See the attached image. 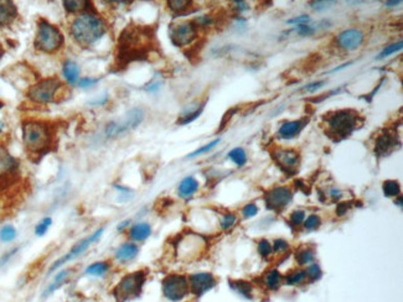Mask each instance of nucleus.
I'll return each mask as SVG.
<instances>
[{
    "mask_svg": "<svg viewBox=\"0 0 403 302\" xmlns=\"http://www.w3.org/2000/svg\"><path fill=\"white\" fill-rule=\"evenodd\" d=\"M107 25L104 19L96 13L93 5L88 4L86 10L77 14L70 26V34L81 48H89L106 35Z\"/></svg>",
    "mask_w": 403,
    "mask_h": 302,
    "instance_id": "nucleus-1",
    "label": "nucleus"
},
{
    "mask_svg": "<svg viewBox=\"0 0 403 302\" xmlns=\"http://www.w3.org/2000/svg\"><path fill=\"white\" fill-rule=\"evenodd\" d=\"M151 39H153V32H150V29L142 26L125 28L118 39V52H117L118 63H129L147 56L150 51Z\"/></svg>",
    "mask_w": 403,
    "mask_h": 302,
    "instance_id": "nucleus-2",
    "label": "nucleus"
},
{
    "mask_svg": "<svg viewBox=\"0 0 403 302\" xmlns=\"http://www.w3.org/2000/svg\"><path fill=\"white\" fill-rule=\"evenodd\" d=\"M23 142L31 155H45L54 144V131L48 123L26 120L23 123Z\"/></svg>",
    "mask_w": 403,
    "mask_h": 302,
    "instance_id": "nucleus-3",
    "label": "nucleus"
},
{
    "mask_svg": "<svg viewBox=\"0 0 403 302\" xmlns=\"http://www.w3.org/2000/svg\"><path fill=\"white\" fill-rule=\"evenodd\" d=\"M63 43H65V37L60 29L49 22L48 20H40L34 40L35 49L43 54H55L62 48Z\"/></svg>",
    "mask_w": 403,
    "mask_h": 302,
    "instance_id": "nucleus-4",
    "label": "nucleus"
},
{
    "mask_svg": "<svg viewBox=\"0 0 403 302\" xmlns=\"http://www.w3.org/2000/svg\"><path fill=\"white\" fill-rule=\"evenodd\" d=\"M147 281V272L140 270L124 275L112 290L116 302H128L142 294L143 286Z\"/></svg>",
    "mask_w": 403,
    "mask_h": 302,
    "instance_id": "nucleus-5",
    "label": "nucleus"
},
{
    "mask_svg": "<svg viewBox=\"0 0 403 302\" xmlns=\"http://www.w3.org/2000/svg\"><path fill=\"white\" fill-rule=\"evenodd\" d=\"M326 125L330 135H334L337 139H344L357 127V113L350 109L335 111L326 117Z\"/></svg>",
    "mask_w": 403,
    "mask_h": 302,
    "instance_id": "nucleus-6",
    "label": "nucleus"
},
{
    "mask_svg": "<svg viewBox=\"0 0 403 302\" xmlns=\"http://www.w3.org/2000/svg\"><path fill=\"white\" fill-rule=\"evenodd\" d=\"M62 82L57 77L43 78L28 90V98L37 104H49L55 102L58 90L62 88Z\"/></svg>",
    "mask_w": 403,
    "mask_h": 302,
    "instance_id": "nucleus-7",
    "label": "nucleus"
},
{
    "mask_svg": "<svg viewBox=\"0 0 403 302\" xmlns=\"http://www.w3.org/2000/svg\"><path fill=\"white\" fill-rule=\"evenodd\" d=\"M144 117L145 111L143 108H133L124 117H122L121 119L108 123L106 128H104V133H106L107 137H117L123 135V134H127L128 131L139 127L140 123L144 120Z\"/></svg>",
    "mask_w": 403,
    "mask_h": 302,
    "instance_id": "nucleus-8",
    "label": "nucleus"
},
{
    "mask_svg": "<svg viewBox=\"0 0 403 302\" xmlns=\"http://www.w3.org/2000/svg\"><path fill=\"white\" fill-rule=\"evenodd\" d=\"M103 231H104V228H98L97 230H95L93 233H91L87 238L81 239L80 242L76 243L74 247L70 249V250L67 251V253L63 255L62 258L57 259L56 262L50 266V269H49L50 274H51V272H54L55 270H57V269H60L61 266L65 265L66 263L71 262V260L77 259L78 257H81V255H82L83 253H86V251L89 249L91 245L95 244L96 242H98L99 238L102 237V234H103Z\"/></svg>",
    "mask_w": 403,
    "mask_h": 302,
    "instance_id": "nucleus-9",
    "label": "nucleus"
},
{
    "mask_svg": "<svg viewBox=\"0 0 403 302\" xmlns=\"http://www.w3.org/2000/svg\"><path fill=\"white\" fill-rule=\"evenodd\" d=\"M163 294L169 301L179 302L190 292L188 277L180 274H169L163 280Z\"/></svg>",
    "mask_w": 403,
    "mask_h": 302,
    "instance_id": "nucleus-10",
    "label": "nucleus"
},
{
    "mask_svg": "<svg viewBox=\"0 0 403 302\" xmlns=\"http://www.w3.org/2000/svg\"><path fill=\"white\" fill-rule=\"evenodd\" d=\"M197 26L195 21H184L170 26L169 36L173 45L177 48H185L191 45L197 37Z\"/></svg>",
    "mask_w": 403,
    "mask_h": 302,
    "instance_id": "nucleus-11",
    "label": "nucleus"
},
{
    "mask_svg": "<svg viewBox=\"0 0 403 302\" xmlns=\"http://www.w3.org/2000/svg\"><path fill=\"white\" fill-rule=\"evenodd\" d=\"M205 243L206 242L203 237L197 236V234H189V236L184 237L177 244V253L186 260L194 259L204 250Z\"/></svg>",
    "mask_w": 403,
    "mask_h": 302,
    "instance_id": "nucleus-12",
    "label": "nucleus"
},
{
    "mask_svg": "<svg viewBox=\"0 0 403 302\" xmlns=\"http://www.w3.org/2000/svg\"><path fill=\"white\" fill-rule=\"evenodd\" d=\"M189 290L195 296H203L216 286V278L211 272H195L188 277Z\"/></svg>",
    "mask_w": 403,
    "mask_h": 302,
    "instance_id": "nucleus-13",
    "label": "nucleus"
},
{
    "mask_svg": "<svg viewBox=\"0 0 403 302\" xmlns=\"http://www.w3.org/2000/svg\"><path fill=\"white\" fill-rule=\"evenodd\" d=\"M293 193L288 187H276L265 195V204L270 210L280 211L290 203Z\"/></svg>",
    "mask_w": 403,
    "mask_h": 302,
    "instance_id": "nucleus-14",
    "label": "nucleus"
},
{
    "mask_svg": "<svg viewBox=\"0 0 403 302\" xmlns=\"http://www.w3.org/2000/svg\"><path fill=\"white\" fill-rule=\"evenodd\" d=\"M364 32L357 29H349L338 35L337 45L345 51H354L359 49L364 42Z\"/></svg>",
    "mask_w": 403,
    "mask_h": 302,
    "instance_id": "nucleus-15",
    "label": "nucleus"
},
{
    "mask_svg": "<svg viewBox=\"0 0 403 302\" xmlns=\"http://www.w3.org/2000/svg\"><path fill=\"white\" fill-rule=\"evenodd\" d=\"M273 156L276 157L277 164L280 169L284 170L288 174H296L297 167L299 166V155L293 150H278L274 152Z\"/></svg>",
    "mask_w": 403,
    "mask_h": 302,
    "instance_id": "nucleus-16",
    "label": "nucleus"
},
{
    "mask_svg": "<svg viewBox=\"0 0 403 302\" xmlns=\"http://www.w3.org/2000/svg\"><path fill=\"white\" fill-rule=\"evenodd\" d=\"M17 169V161L3 144H0V178L15 174Z\"/></svg>",
    "mask_w": 403,
    "mask_h": 302,
    "instance_id": "nucleus-17",
    "label": "nucleus"
},
{
    "mask_svg": "<svg viewBox=\"0 0 403 302\" xmlns=\"http://www.w3.org/2000/svg\"><path fill=\"white\" fill-rule=\"evenodd\" d=\"M139 253V247L136 243L127 242L119 245L115 253V259L119 263H128L136 259Z\"/></svg>",
    "mask_w": 403,
    "mask_h": 302,
    "instance_id": "nucleus-18",
    "label": "nucleus"
},
{
    "mask_svg": "<svg viewBox=\"0 0 403 302\" xmlns=\"http://www.w3.org/2000/svg\"><path fill=\"white\" fill-rule=\"evenodd\" d=\"M306 122H308L306 119H300L283 123L278 131L279 137H282V139H292V137L298 135L302 131V129L305 127Z\"/></svg>",
    "mask_w": 403,
    "mask_h": 302,
    "instance_id": "nucleus-19",
    "label": "nucleus"
},
{
    "mask_svg": "<svg viewBox=\"0 0 403 302\" xmlns=\"http://www.w3.org/2000/svg\"><path fill=\"white\" fill-rule=\"evenodd\" d=\"M398 140L393 134L385 133L381 134L376 140V155H387L396 148Z\"/></svg>",
    "mask_w": 403,
    "mask_h": 302,
    "instance_id": "nucleus-20",
    "label": "nucleus"
},
{
    "mask_svg": "<svg viewBox=\"0 0 403 302\" xmlns=\"http://www.w3.org/2000/svg\"><path fill=\"white\" fill-rule=\"evenodd\" d=\"M71 274H72V269H63V270L58 271L54 276V280L49 284V286L46 287L45 291H43L42 294L43 297H48V296L52 295L54 292H56L60 287L65 285L67 281H69V277L71 276Z\"/></svg>",
    "mask_w": 403,
    "mask_h": 302,
    "instance_id": "nucleus-21",
    "label": "nucleus"
},
{
    "mask_svg": "<svg viewBox=\"0 0 403 302\" xmlns=\"http://www.w3.org/2000/svg\"><path fill=\"white\" fill-rule=\"evenodd\" d=\"M16 16L17 9L13 2H0V28L10 25Z\"/></svg>",
    "mask_w": 403,
    "mask_h": 302,
    "instance_id": "nucleus-22",
    "label": "nucleus"
},
{
    "mask_svg": "<svg viewBox=\"0 0 403 302\" xmlns=\"http://www.w3.org/2000/svg\"><path fill=\"white\" fill-rule=\"evenodd\" d=\"M198 187H200V183H198L196 178L192 177V176H188V177L181 180L179 187H177V193H179L181 198L188 199L197 192Z\"/></svg>",
    "mask_w": 403,
    "mask_h": 302,
    "instance_id": "nucleus-23",
    "label": "nucleus"
},
{
    "mask_svg": "<svg viewBox=\"0 0 403 302\" xmlns=\"http://www.w3.org/2000/svg\"><path fill=\"white\" fill-rule=\"evenodd\" d=\"M129 238L133 240L134 243L138 242H144L147 240L151 234V227L149 223L145 222H140L137 223V224L132 225V228L129 229Z\"/></svg>",
    "mask_w": 403,
    "mask_h": 302,
    "instance_id": "nucleus-24",
    "label": "nucleus"
},
{
    "mask_svg": "<svg viewBox=\"0 0 403 302\" xmlns=\"http://www.w3.org/2000/svg\"><path fill=\"white\" fill-rule=\"evenodd\" d=\"M62 75L70 84H77L80 81V67L72 60H66L62 64Z\"/></svg>",
    "mask_w": 403,
    "mask_h": 302,
    "instance_id": "nucleus-25",
    "label": "nucleus"
},
{
    "mask_svg": "<svg viewBox=\"0 0 403 302\" xmlns=\"http://www.w3.org/2000/svg\"><path fill=\"white\" fill-rule=\"evenodd\" d=\"M110 270V264L108 262H95L89 264L84 270V274L87 276L92 277H103L109 272Z\"/></svg>",
    "mask_w": 403,
    "mask_h": 302,
    "instance_id": "nucleus-26",
    "label": "nucleus"
},
{
    "mask_svg": "<svg viewBox=\"0 0 403 302\" xmlns=\"http://www.w3.org/2000/svg\"><path fill=\"white\" fill-rule=\"evenodd\" d=\"M204 108H205V103H200L198 105H195L194 108H190V109L181 113L180 118L177 119V124L186 125L189 124V123L194 122V120L197 119L198 117H200V114L203 113Z\"/></svg>",
    "mask_w": 403,
    "mask_h": 302,
    "instance_id": "nucleus-27",
    "label": "nucleus"
},
{
    "mask_svg": "<svg viewBox=\"0 0 403 302\" xmlns=\"http://www.w3.org/2000/svg\"><path fill=\"white\" fill-rule=\"evenodd\" d=\"M89 2L87 0H66L63 2V8L70 14H80L86 10Z\"/></svg>",
    "mask_w": 403,
    "mask_h": 302,
    "instance_id": "nucleus-28",
    "label": "nucleus"
},
{
    "mask_svg": "<svg viewBox=\"0 0 403 302\" xmlns=\"http://www.w3.org/2000/svg\"><path fill=\"white\" fill-rule=\"evenodd\" d=\"M17 230L13 224H4L0 228V242L11 243L16 239Z\"/></svg>",
    "mask_w": 403,
    "mask_h": 302,
    "instance_id": "nucleus-29",
    "label": "nucleus"
},
{
    "mask_svg": "<svg viewBox=\"0 0 403 302\" xmlns=\"http://www.w3.org/2000/svg\"><path fill=\"white\" fill-rule=\"evenodd\" d=\"M168 7L174 14L179 15V14H183L184 11L192 7V2H190V0H170V2H168Z\"/></svg>",
    "mask_w": 403,
    "mask_h": 302,
    "instance_id": "nucleus-30",
    "label": "nucleus"
},
{
    "mask_svg": "<svg viewBox=\"0 0 403 302\" xmlns=\"http://www.w3.org/2000/svg\"><path fill=\"white\" fill-rule=\"evenodd\" d=\"M297 262L300 265H308L314 262V251L310 248H302L297 251Z\"/></svg>",
    "mask_w": 403,
    "mask_h": 302,
    "instance_id": "nucleus-31",
    "label": "nucleus"
},
{
    "mask_svg": "<svg viewBox=\"0 0 403 302\" xmlns=\"http://www.w3.org/2000/svg\"><path fill=\"white\" fill-rule=\"evenodd\" d=\"M227 156H229L237 166H243L244 164L247 162V154L242 148L232 149V150L229 152Z\"/></svg>",
    "mask_w": 403,
    "mask_h": 302,
    "instance_id": "nucleus-32",
    "label": "nucleus"
},
{
    "mask_svg": "<svg viewBox=\"0 0 403 302\" xmlns=\"http://www.w3.org/2000/svg\"><path fill=\"white\" fill-rule=\"evenodd\" d=\"M51 225H52V218H51V217H43L41 221H40L36 225H35V228H34L35 236L43 237L46 233H48Z\"/></svg>",
    "mask_w": 403,
    "mask_h": 302,
    "instance_id": "nucleus-33",
    "label": "nucleus"
},
{
    "mask_svg": "<svg viewBox=\"0 0 403 302\" xmlns=\"http://www.w3.org/2000/svg\"><path fill=\"white\" fill-rule=\"evenodd\" d=\"M280 281H282V276H280L278 270L270 271L267 275H265V278H264L265 285H267L268 289H272V290L277 289V287L280 285Z\"/></svg>",
    "mask_w": 403,
    "mask_h": 302,
    "instance_id": "nucleus-34",
    "label": "nucleus"
},
{
    "mask_svg": "<svg viewBox=\"0 0 403 302\" xmlns=\"http://www.w3.org/2000/svg\"><path fill=\"white\" fill-rule=\"evenodd\" d=\"M231 286H232V289H235L238 294L243 295L244 297L251 298L252 289H251V285L246 283V281H233V283H231Z\"/></svg>",
    "mask_w": 403,
    "mask_h": 302,
    "instance_id": "nucleus-35",
    "label": "nucleus"
},
{
    "mask_svg": "<svg viewBox=\"0 0 403 302\" xmlns=\"http://www.w3.org/2000/svg\"><path fill=\"white\" fill-rule=\"evenodd\" d=\"M403 48L402 45V41H398V42H395V43H391V45H388L387 48H385L382 50L381 52H379V55L377 56V60H384V58L388 57V56H391L392 54H396V52L401 51Z\"/></svg>",
    "mask_w": 403,
    "mask_h": 302,
    "instance_id": "nucleus-36",
    "label": "nucleus"
},
{
    "mask_svg": "<svg viewBox=\"0 0 403 302\" xmlns=\"http://www.w3.org/2000/svg\"><path fill=\"white\" fill-rule=\"evenodd\" d=\"M382 189H384L385 195L388 196V197H393V196L399 195V184H398V182H397V181H393V180L385 181Z\"/></svg>",
    "mask_w": 403,
    "mask_h": 302,
    "instance_id": "nucleus-37",
    "label": "nucleus"
},
{
    "mask_svg": "<svg viewBox=\"0 0 403 302\" xmlns=\"http://www.w3.org/2000/svg\"><path fill=\"white\" fill-rule=\"evenodd\" d=\"M305 277H306L305 271L297 270L288 275L287 278H285V283H287L288 285H299V284H302L303 281L305 280Z\"/></svg>",
    "mask_w": 403,
    "mask_h": 302,
    "instance_id": "nucleus-38",
    "label": "nucleus"
},
{
    "mask_svg": "<svg viewBox=\"0 0 403 302\" xmlns=\"http://www.w3.org/2000/svg\"><path fill=\"white\" fill-rule=\"evenodd\" d=\"M218 143H220V139H215L214 142L206 144V145H204V146H201V148H198L197 150L192 151L191 154L188 155V157H189V159H191V157H196V156H198V155L206 154V152H209L210 150H212V149H214Z\"/></svg>",
    "mask_w": 403,
    "mask_h": 302,
    "instance_id": "nucleus-39",
    "label": "nucleus"
},
{
    "mask_svg": "<svg viewBox=\"0 0 403 302\" xmlns=\"http://www.w3.org/2000/svg\"><path fill=\"white\" fill-rule=\"evenodd\" d=\"M236 221H237V217H236V215H233V213H226V215H223L222 218H221L220 227L222 228L223 230H227L235 225Z\"/></svg>",
    "mask_w": 403,
    "mask_h": 302,
    "instance_id": "nucleus-40",
    "label": "nucleus"
},
{
    "mask_svg": "<svg viewBox=\"0 0 403 302\" xmlns=\"http://www.w3.org/2000/svg\"><path fill=\"white\" fill-rule=\"evenodd\" d=\"M320 224H321L320 217H318L317 215H311L305 219L304 227L305 229L308 230H315L320 227Z\"/></svg>",
    "mask_w": 403,
    "mask_h": 302,
    "instance_id": "nucleus-41",
    "label": "nucleus"
},
{
    "mask_svg": "<svg viewBox=\"0 0 403 302\" xmlns=\"http://www.w3.org/2000/svg\"><path fill=\"white\" fill-rule=\"evenodd\" d=\"M305 274H306V276H308L309 278H310V280H313V281L318 280V278H320L321 275H323V274H321L320 266L318 265V264H311V265L308 268V270L305 271Z\"/></svg>",
    "mask_w": 403,
    "mask_h": 302,
    "instance_id": "nucleus-42",
    "label": "nucleus"
},
{
    "mask_svg": "<svg viewBox=\"0 0 403 302\" xmlns=\"http://www.w3.org/2000/svg\"><path fill=\"white\" fill-rule=\"evenodd\" d=\"M258 251H259V254H261L263 258L270 257V255L272 254V245H271V243L268 242L267 239L259 240V243H258Z\"/></svg>",
    "mask_w": 403,
    "mask_h": 302,
    "instance_id": "nucleus-43",
    "label": "nucleus"
},
{
    "mask_svg": "<svg viewBox=\"0 0 403 302\" xmlns=\"http://www.w3.org/2000/svg\"><path fill=\"white\" fill-rule=\"evenodd\" d=\"M257 213H258V207H257L255 203H248L247 206H244L243 210H242V215H243L244 218L255 217Z\"/></svg>",
    "mask_w": 403,
    "mask_h": 302,
    "instance_id": "nucleus-44",
    "label": "nucleus"
},
{
    "mask_svg": "<svg viewBox=\"0 0 403 302\" xmlns=\"http://www.w3.org/2000/svg\"><path fill=\"white\" fill-rule=\"evenodd\" d=\"M305 219V213L303 211H296L290 215V223L293 225H300Z\"/></svg>",
    "mask_w": 403,
    "mask_h": 302,
    "instance_id": "nucleus-45",
    "label": "nucleus"
},
{
    "mask_svg": "<svg viewBox=\"0 0 403 302\" xmlns=\"http://www.w3.org/2000/svg\"><path fill=\"white\" fill-rule=\"evenodd\" d=\"M289 248V244L287 240L284 239H276L274 240V244H273V250L276 251V253H283V251H285L287 249Z\"/></svg>",
    "mask_w": 403,
    "mask_h": 302,
    "instance_id": "nucleus-46",
    "label": "nucleus"
},
{
    "mask_svg": "<svg viewBox=\"0 0 403 302\" xmlns=\"http://www.w3.org/2000/svg\"><path fill=\"white\" fill-rule=\"evenodd\" d=\"M297 31L303 36H310L315 32V29L308 24H299L297 25Z\"/></svg>",
    "mask_w": 403,
    "mask_h": 302,
    "instance_id": "nucleus-47",
    "label": "nucleus"
},
{
    "mask_svg": "<svg viewBox=\"0 0 403 302\" xmlns=\"http://www.w3.org/2000/svg\"><path fill=\"white\" fill-rule=\"evenodd\" d=\"M17 250H19V248L16 247V248L11 249V250H9L8 253L3 254L2 258H0V266H4L5 264H8L9 262H10V259L17 253Z\"/></svg>",
    "mask_w": 403,
    "mask_h": 302,
    "instance_id": "nucleus-48",
    "label": "nucleus"
},
{
    "mask_svg": "<svg viewBox=\"0 0 403 302\" xmlns=\"http://www.w3.org/2000/svg\"><path fill=\"white\" fill-rule=\"evenodd\" d=\"M97 82H98L97 78L84 77V78H81V80L77 82V86L81 87V88H88L91 86H93V84L97 83Z\"/></svg>",
    "mask_w": 403,
    "mask_h": 302,
    "instance_id": "nucleus-49",
    "label": "nucleus"
},
{
    "mask_svg": "<svg viewBox=\"0 0 403 302\" xmlns=\"http://www.w3.org/2000/svg\"><path fill=\"white\" fill-rule=\"evenodd\" d=\"M325 83H326L325 81L314 82V83H310V84H308V86L303 87V90H306V92H309V93H313V92H315V90H318L319 88L323 87Z\"/></svg>",
    "mask_w": 403,
    "mask_h": 302,
    "instance_id": "nucleus-50",
    "label": "nucleus"
},
{
    "mask_svg": "<svg viewBox=\"0 0 403 302\" xmlns=\"http://www.w3.org/2000/svg\"><path fill=\"white\" fill-rule=\"evenodd\" d=\"M306 21H309V16L308 15H300V16L294 17V19L289 20L288 24L299 25V24H306Z\"/></svg>",
    "mask_w": 403,
    "mask_h": 302,
    "instance_id": "nucleus-51",
    "label": "nucleus"
},
{
    "mask_svg": "<svg viewBox=\"0 0 403 302\" xmlns=\"http://www.w3.org/2000/svg\"><path fill=\"white\" fill-rule=\"evenodd\" d=\"M309 4H310L311 8L318 9V10H321V9L328 8L330 3H328V2H311V3H309Z\"/></svg>",
    "mask_w": 403,
    "mask_h": 302,
    "instance_id": "nucleus-52",
    "label": "nucleus"
},
{
    "mask_svg": "<svg viewBox=\"0 0 403 302\" xmlns=\"http://www.w3.org/2000/svg\"><path fill=\"white\" fill-rule=\"evenodd\" d=\"M347 210H349V204H347L346 202H344V203H339L337 208V213L339 216H344L345 213H347Z\"/></svg>",
    "mask_w": 403,
    "mask_h": 302,
    "instance_id": "nucleus-53",
    "label": "nucleus"
},
{
    "mask_svg": "<svg viewBox=\"0 0 403 302\" xmlns=\"http://www.w3.org/2000/svg\"><path fill=\"white\" fill-rule=\"evenodd\" d=\"M233 4H235V8L237 9L239 13H241V11L247 10V9H248L247 3H244V2H235V3H233Z\"/></svg>",
    "mask_w": 403,
    "mask_h": 302,
    "instance_id": "nucleus-54",
    "label": "nucleus"
},
{
    "mask_svg": "<svg viewBox=\"0 0 403 302\" xmlns=\"http://www.w3.org/2000/svg\"><path fill=\"white\" fill-rule=\"evenodd\" d=\"M341 196H343V192H341L340 190H331V191H330V197L334 199V201L340 199Z\"/></svg>",
    "mask_w": 403,
    "mask_h": 302,
    "instance_id": "nucleus-55",
    "label": "nucleus"
},
{
    "mask_svg": "<svg viewBox=\"0 0 403 302\" xmlns=\"http://www.w3.org/2000/svg\"><path fill=\"white\" fill-rule=\"evenodd\" d=\"M129 223H130V221H128V219H127V221L121 222V223H119V224H118V227H117V229H118L119 231H123V230L125 229V228H127L128 225H129Z\"/></svg>",
    "mask_w": 403,
    "mask_h": 302,
    "instance_id": "nucleus-56",
    "label": "nucleus"
},
{
    "mask_svg": "<svg viewBox=\"0 0 403 302\" xmlns=\"http://www.w3.org/2000/svg\"><path fill=\"white\" fill-rule=\"evenodd\" d=\"M401 0H398V2H387L386 3V7H395L397 4H401Z\"/></svg>",
    "mask_w": 403,
    "mask_h": 302,
    "instance_id": "nucleus-57",
    "label": "nucleus"
},
{
    "mask_svg": "<svg viewBox=\"0 0 403 302\" xmlns=\"http://www.w3.org/2000/svg\"><path fill=\"white\" fill-rule=\"evenodd\" d=\"M3 55H4V50H3V46L2 43H0V58L3 57Z\"/></svg>",
    "mask_w": 403,
    "mask_h": 302,
    "instance_id": "nucleus-58",
    "label": "nucleus"
},
{
    "mask_svg": "<svg viewBox=\"0 0 403 302\" xmlns=\"http://www.w3.org/2000/svg\"><path fill=\"white\" fill-rule=\"evenodd\" d=\"M3 130H4V123L0 122V133H2Z\"/></svg>",
    "mask_w": 403,
    "mask_h": 302,
    "instance_id": "nucleus-59",
    "label": "nucleus"
}]
</instances>
